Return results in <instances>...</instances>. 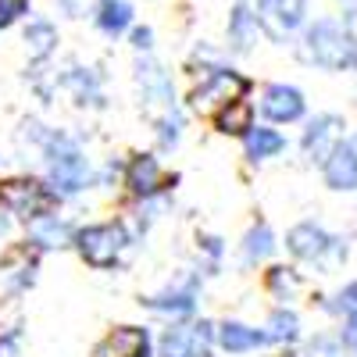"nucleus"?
Listing matches in <instances>:
<instances>
[{
    "label": "nucleus",
    "instance_id": "nucleus-1",
    "mask_svg": "<svg viewBox=\"0 0 357 357\" xmlns=\"http://www.w3.org/2000/svg\"><path fill=\"white\" fill-rule=\"evenodd\" d=\"M15 136L22 151H33L40 158V175L65 204H75L93 190V158H89L82 136L43 122L40 114H25Z\"/></svg>",
    "mask_w": 357,
    "mask_h": 357
},
{
    "label": "nucleus",
    "instance_id": "nucleus-2",
    "mask_svg": "<svg viewBox=\"0 0 357 357\" xmlns=\"http://www.w3.org/2000/svg\"><path fill=\"white\" fill-rule=\"evenodd\" d=\"M293 50H296V61H304L307 68L329 72V75L357 72V29L340 15L307 18Z\"/></svg>",
    "mask_w": 357,
    "mask_h": 357
},
{
    "label": "nucleus",
    "instance_id": "nucleus-3",
    "mask_svg": "<svg viewBox=\"0 0 357 357\" xmlns=\"http://www.w3.org/2000/svg\"><path fill=\"white\" fill-rule=\"evenodd\" d=\"M136 247H139V240H136L129 218L111 215V218H97V222H79L72 254L89 272H118Z\"/></svg>",
    "mask_w": 357,
    "mask_h": 357
},
{
    "label": "nucleus",
    "instance_id": "nucleus-4",
    "mask_svg": "<svg viewBox=\"0 0 357 357\" xmlns=\"http://www.w3.org/2000/svg\"><path fill=\"white\" fill-rule=\"evenodd\" d=\"M282 247L293 264L307 268L314 275H333L350 261V240L340 232H333L318 218H301L293 222L282 236Z\"/></svg>",
    "mask_w": 357,
    "mask_h": 357
},
{
    "label": "nucleus",
    "instance_id": "nucleus-5",
    "mask_svg": "<svg viewBox=\"0 0 357 357\" xmlns=\"http://www.w3.org/2000/svg\"><path fill=\"white\" fill-rule=\"evenodd\" d=\"M65 200L50 190L40 172H0V211L11 215L22 229L54 211H61Z\"/></svg>",
    "mask_w": 357,
    "mask_h": 357
},
{
    "label": "nucleus",
    "instance_id": "nucleus-6",
    "mask_svg": "<svg viewBox=\"0 0 357 357\" xmlns=\"http://www.w3.org/2000/svg\"><path fill=\"white\" fill-rule=\"evenodd\" d=\"M257 82L243 72L236 68L232 61H222L215 68H207L204 75L190 79V89L183 97V107L186 114L193 118H211L218 107H225L229 100H240V97H254Z\"/></svg>",
    "mask_w": 357,
    "mask_h": 357
},
{
    "label": "nucleus",
    "instance_id": "nucleus-7",
    "mask_svg": "<svg viewBox=\"0 0 357 357\" xmlns=\"http://www.w3.org/2000/svg\"><path fill=\"white\" fill-rule=\"evenodd\" d=\"M204 275L197 268H183L172 282L151 289V293H139L136 304L139 311L154 314L161 321H190L200 314V301H204Z\"/></svg>",
    "mask_w": 357,
    "mask_h": 357
},
{
    "label": "nucleus",
    "instance_id": "nucleus-8",
    "mask_svg": "<svg viewBox=\"0 0 357 357\" xmlns=\"http://www.w3.org/2000/svg\"><path fill=\"white\" fill-rule=\"evenodd\" d=\"M132 86H136L139 111L146 114V122L183 107L178 89H175V75L168 72V65L158 54H136L132 57Z\"/></svg>",
    "mask_w": 357,
    "mask_h": 357
},
{
    "label": "nucleus",
    "instance_id": "nucleus-9",
    "mask_svg": "<svg viewBox=\"0 0 357 357\" xmlns=\"http://www.w3.org/2000/svg\"><path fill=\"white\" fill-rule=\"evenodd\" d=\"M183 183L178 172H168L158 151H129L122 168V197L126 200H158L172 197Z\"/></svg>",
    "mask_w": 357,
    "mask_h": 357
},
{
    "label": "nucleus",
    "instance_id": "nucleus-10",
    "mask_svg": "<svg viewBox=\"0 0 357 357\" xmlns=\"http://www.w3.org/2000/svg\"><path fill=\"white\" fill-rule=\"evenodd\" d=\"M57 79V93H65L75 111L82 114H100L111 107L107 97V72L100 65H86L79 57H68L61 68H54Z\"/></svg>",
    "mask_w": 357,
    "mask_h": 357
},
{
    "label": "nucleus",
    "instance_id": "nucleus-11",
    "mask_svg": "<svg viewBox=\"0 0 357 357\" xmlns=\"http://www.w3.org/2000/svg\"><path fill=\"white\" fill-rule=\"evenodd\" d=\"M215 318H190V321H165V329L154 333V354L158 357H215Z\"/></svg>",
    "mask_w": 357,
    "mask_h": 357
},
{
    "label": "nucleus",
    "instance_id": "nucleus-12",
    "mask_svg": "<svg viewBox=\"0 0 357 357\" xmlns=\"http://www.w3.org/2000/svg\"><path fill=\"white\" fill-rule=\"evenodd\" d=\"M40 272H43V254L25 236H18L0 250V293L11 296V301H22V296L33 293Z\"/></svg>",
    "mask_w": 357,
    "mask_h": 357
},
{
    "label": "nucleus",
    "instance_id": "nucleus-13",
    "mask_svg": "<svg viewBox=\"0 0 357 357\" xmlns=\"http://www.w3.org/2000/svg\"><path fill=\"white\" fill-rule=\"evenodd\" d=\"M254 107L268 126H301L307 118V93L296 82H261L254 89Z\"/></svg>",
    "mask_w": 357,
    "mask_h": 357
},
{
    "label": "nucleus",
    "instance_id": "nucleus-14",
    "mask_svg": "<svg viewBox=\"0 0 357 357\" xmlns=\"http://www.w3.org/2000/svg\"><path fill=\"white\" fill-rule=\"evenodd\" d=\"M307 4L311 0H254L261 33L275 47H293L307 25Z\"/></svg>",
    "mask_w": 357,
    "mask_h": 357
},
{
    "label": "nucleus",
    "instance_id": "nucleus-15",
    "mask_svg": "<svg viewBox=\"0 0 357 357\" xmlns=\"http://www.w3.org/2000/svg\"><path fill=\"white\" fill-rule=\"evenodd\" d=\"M301 139H296V146H301V154L307 165L321 168V161L329 158L336 151V143L347 136V118L340 111H314L307 114L301 122Z\"/></svg>",
    "mask_w": 357,
    "mask_h": 357
},
{
    "label": "nucleus",
    "instance_id": "nucleus-16",
    "mask_svg": "<svg viewBox=\"0 0 357 357\" xmlns=\"http://www.w3.org/2000/svg\"><path fill=\"white\" fill-rule=\"evenodd\" d=\"M154 354V329L143 321H122L89 347V357H146Z\"/></svg>",
    "mask_w": 357,
    "mask_h": 357
},
{
    "label": "nucleus",
    "instance_id": "nucleus-17",
    "mask_svg": "<svg viewBox=\"0 0 357 357\" xmlns=\"http://www.w3.org/2000/svg\"><path fill=\"white\" fill-rule=\"evenodd\" d=\"M279 247H282V240H279V232L272 229V222H268V218H254L243 229L240 243H236V261H240L243 272H261L264 264L275 261Z\"/></svg>",
    "mask_w": 357,
    "mask_h": 357
},
{
    "label": "nucleus",
    "instance_id": "nucleus-18",
    "mask_svg": "<svg viewBox=\"0 0 357 357\" xmlns=\"http://www.w3.org/2000/svg\"><path fill=\"white\" fill-rule=\"evenodd\" d=\"M261 22H257V11H254V0H232L229 8V18H225V54L229 57H250L257 50V40H261Z\"/></svg>",
    "mask_w": 357,
    "mask_h": 357
},
{
    "label": "nucleus",
    "instance_id": "nucleus-19",
    "mask_svg": "<svg viewBox=\"0 0 357 357\" xmlns=\"http://www.w3.org/2000/svg\"><path fill=\"white\" fill-rule=\"evenodd\" d=\"M318 175H321L325 190H333V193H357V129L347 132L336 143V151L321 161Z\"/></svg>",
    "mask_w": 357,
    "mask_h": 357
},
{
    "label": "nucleus",
    "instance_id": "nucleus-20",
    "mask_svg": "<svg viewBox=\"0 0 357 357\" xmlns=\"http://www.w3.org/2000/svg\"><path fill=\"white\" fill-rule=\"evenodd\" d=\"M261 289H264L268 301L296 307V301L307 293V275L301 272V264H293V261H272V264L261 268Z\"/></svg>",
    "mask_w": 357,
    "mask_h": 357
},
{
    "label": "nucleus",
    "instance_id": "nucleus-21",
    "mask_svg": "<svg viewBox=\"0 0 357 357\" xmlns=\"http://www.w3.org/2000/svg\"><path fill=\"white\" fill-rule=\"evenodd\" d=\"M75 229H79L75 218L54 211V215H47V218H40V222H33V225H25L22 236L47 257V254H68L72 243H75Z\"/></svg>",
    "mask_w": 357,
    "mask_h": 357
},
{
    "label": "nucleus",
    "instance_id": "nucleus-22",
    "mask_svg": "<svg viewBox=\"0 0 357 357\" xmlns=\"http://www.w3.org/2000/svg\"><path fill=\"white\" fill-rule=\"evenodd\" d=\"M215 350L225 357H247L257 350H268V336L261 325L243 321V318H222L215 333Z\"/></svg>",
    "mask_w": 357,
    "mask_h": 357
},
{
    "label": "nucleus",
    "instance_id": "nucleus-23",
    "mask_svg": "<svg viewBox=\"0 0 357 357\" xmlns=\"http://www.w3.org/2000/svg\"><path fill=\"white\" fill-rule=\"evenodd\" d=\"M22 43L29 54V65H50L61 47V29L50 15H29L22 22Z\"/></svg>",
    "mask_w": 357,
    "mask_h": 357
},
{
    "label": "nucleus",
    "instance_id": "nucleus-24",
    "mask_svg": "<svg viewBox=\"0 0 357 357\" xmlns=\"http://www.w3.org/2000/svg\"><path fill=\"white\" fill-rule=\"evenodd\" d=\"M240 151H243V161H247L250 168H261V165L279 161V158L289 151V136H286L279 126L257 122V126L240 139Z\"/></svg>",
    "mask_w": 357,
    "mask_h": 357
},
{
    "label": "nucleus",
    "instance_id": "nucleus-25",
    "mask_svg": "<svg viewBox=\"0 0 357 357\" xmlns=\"http://www.w3.org/2000/svg\"><path fill=\"white\" fill-rule=\"evenodd\" d=\"M261 329L268 336V347H275V350H289V347H301L304 343V318L296 307L289 304H272L261 321Z\"/></svg>",
    "mask_w": 357,
    "mask_h": 357
},
{
    "label": "nucleus",
    "instance_id": "nucleus-26",
    "mask_svg": "<svg viewBox=\"0 0 357 357\" xmlns=\"http://www.w3.org/2000/svg\"><path fill=\"white\" fill-rule=\"evenodd\" d=\"M89 22H93V29L104 40L114 43V40L129 36V29L136 25V8H132V0H93Z\"/></svg>",
    "mask_w": 357,
    "mask_h": 357
},
{
    "label": "nucleus",
    "instance_id": "nucleus-27",
    "mask_svg": "<svg viewBox=\"0 0 357 357\" xmlns=\"http://www.w3.org/2000/svg\"><path fill=\"white\" fill-rule=\"evenodd\" d=\"M311 307L336 321V329H357V279L336 286L333 293H311Z\"/></svg>",
    "mask_w": 357,
    "mask_h": 357
},
{
    "label": "nucleus",
    "instance_id": "nucleus-28",
    "mask_svg": "<svg viewBox=\"0 0 357 357\" xmlns=\"http://www.w3.org/2000/svg\"><path fill=\"white\" fill-rule=\"evenodd\" d=\"M211 129L225 139H243L254 126H257V107H254V97H240V100H229L225 107H218L211 118Z\"/></svg>",
    "mask_w": 357,
    "mask_h": 357
},
{
    "label": "nucleus",
    "instance_id": "nucleus-29",
    "mask_svg": "<svg viewBox=\"0 0 357 357\" xmlns=\"http://www.w3.org/2000/svg\"><path fill=\"white\" fill-rule=\"evenodd\" d=\"M193 250H197V272L204 279H218L222 275V268H225V257H229V240L222 232H207L200 229L193 236Z\"/></svg>",
    "mask_w": 357,
    "mask_h": 357
},
{
    "label": "nucleus",
    "instance_id": "nucleus-30",
    "mask_svg": "<svg viewBox=\"0 0 357 357\" xmlns=\"http://www.w3.org/2000/svg\"><path fill=\"white\" fill-rule=\"evenodd\" d=\"M186 122H190L186 107H175V111H168V114L154 118V122H151V132H154V151H158V154H175L178 146H183Z\"/></svg>",
    "mask_w": 357,
    "mask_h": 357
},
{
    "label": "nucleus",
    "instance_id": "nucleus-31",
    "mask_svg": "<svg viewBox=\"0 0 357 357\" xmlns=\"http://www.w3.org/2000/svg\"><path fill=\"white\" fill-rule=\"evenodd\" d=\"M296 350H301V357H350V347L343 343L340 329H318L304 336V343Z\"/></svg>",
    "mask_w": 357,
    "mask_h": 357
},
{
    "label": "nucleus",
    "instance_id": "nucleus-32",
    "mask_svg": "<svg viewBox=\"0 0 357 357\" xmlns=\"http://www.w3.org/2000/svg\"><path fill=\"white\" fill-rule=\"evenodd\" d=\"M222 61H229L225 47H215L211 40H200V43L190 47L186 61H183V72H186L190 79H197V75H204L207 68H215V65H222Z\"/></svg>",
    "mask_w": 357,
    "mask_h": 357
},
{
    "label": "nucleus",
    "instance_id": "nucleus-33",
    "mask_svg": "<svg viewBox=\"0 0 357 357\" xmlns=\"http://www.w3.org/2000/svg\"><path fill=\"white\" fill-rule=\"evenodd\" d=\"M122 168H126V154H111L100 165H93V190L122 193Z\"/></svg>",
    "mask_w": 357,
    "mask_h": 357
},
{
    "label": "nucleus",
    "instance_id": "nucleus-34",
    "mask_svg": "<svg viewBox=\"0 0 357 357\" xmlns=\"http://www.w3.org/2000/svg\"><path fill=\"white\" fill-rule=\"evenodd\" d=\"M29 15H33V0H0V33L22 25Z\"/></svg>",
    "mask_w": 357,
    "mask_h": 357
},
{
    "label": "nucleus",
    "instance_id": "nucleus-35",
    "mask_svg": "<svg viewBox=\"0 0 357 357\" xmlns=\"http://www.w3.org/2000/svg\"><path fill=\"white\" fill-rule=\"evenodd\" d=\"M129 47H132V54H154V47H158V33H154V25H132L129 29Z\"/></svg>",
    "mask_w": 357,
    "mask_h": 357
},
{
    "label": "nucleus",
    "instance_id": "nucleus-36",
    "mask_svg": "<svg viewBox=\"0 0 357 357\" xmlns=\"http://www.w3.org/2000/svg\"><path fill=\"white\" fill-rule=\"evenodd\" d=\"M50 8L61 18H82V0H50Z\"/></svg>",
    "mask_w": 357,
    "mask_h": 357
},
{
    "label": "nucleus",
    "instance_id": "nucleus-37",
    "mask_svg": "<svg viewBox=\"0 0 357 357\" xmlns=\"http://www.w3.org/2000/svg\"><path fill=\"white\" fill-rule=\"evenodd\" d=\"M15 229H18V222H15L11 215H4V211H0V250H4V247L15 240Z\"/></svg>",
    "mask_w": 357,
    "mask_h": 357
},
{
    "label": "nucleus",
    "instance_id": "nucleus-38",
    "mask_svg": "<svg viewBox=\"0 0 357 357\" xmlns=\"http://www.w3.org/2000/svg\"><path fill=\"white\" fill-rule=\"evenodd\" d=\"M340 336H343V343L350 347V357H357V329H340Z\"/></svg>",
    "mask_w": 357,
    "mask_h": 357
},
{
    "label": "nucleus",
    "instance_id": "nucleus-39",
    "mask_svg": "<svg viewBox=\"0 0 357 357\" xmlns=\"http://www.w3.org/2000/svg\"><path fill=\"white\" fill-rule=\"evenodd\" d=\"M275 357H301V350H296V347H289V350H279Z\"/></svg>",
    "mask_w": 357,
    "mask_h": 357
},
{
    "label": "nucleus",
    "instance_id": "nucleus-40",
    "mask_svg": "<svg viewBox=\"0 0 357 357\" xmlns=\"http://www.w3.org/2000/svg\"><path fill=\"white\" fill-rule=\"evenodd\" d=\"M340 4H343V8H357V0H340Z\"/></svg>",
    "mask_w": 357,
    "mask_h": 357
},
{
    "label": "nucleus",
    "instance_id": "nucleus-41",
    "mask_svg": "<svg viewBox=\"0 0 357 357\" xmlns=\"http://www.w3.org/2000/svg\"><path fill=\"white\" fill-rule=\"evenodd\" d=\"M0 172H4V154H0Z\"/></svg>",
    "mask_w": 357,
    "mask_h": 357
},
{
    "label": "nucleus",
    "instance_id": "nucleus-42",
    "mask_svg": "<svg viewBox=\"0 0 357 357\" xmlns=\"http://www.w3.org/2000/svg\"><path fill=\"white\" fill-rule=\"evenodd\" d=\"M146 357H158V354H146Z\"/></svg>",
    "mask_w": 357,
    "mask_h": 357
}]
</instances>
